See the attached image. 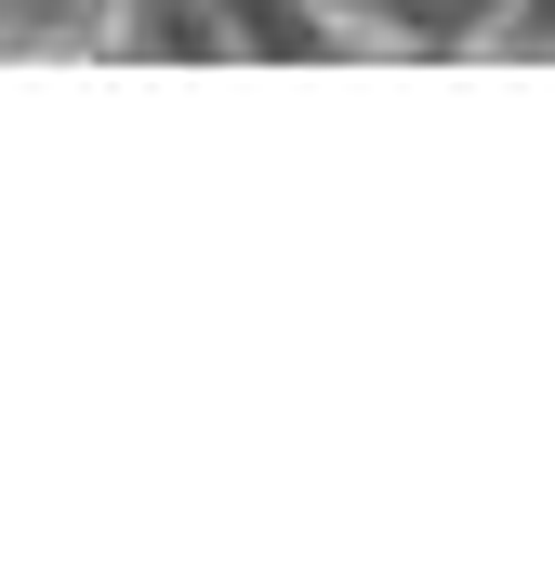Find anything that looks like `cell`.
I'll use <instances>...</instances> for the list:
<instances>
[{"mask_svg":"<svg viewBox=\"0 0 555 568\" xmlns=\"http://www.w3.org/2000/svg\"><path fill=\"white\" fill-rule=\"evenodd\" d=\"M107 53H120V67H239L225 0H120V13H107Z\"/></svg>","mask_w":555,"mask_h":568,"instance_id":"1","label":"cell"},{"mask_svg":"<svg viewBox=\"0 0 555 568\" xmlns=\"http://www.w3.org/2000/svg\"><path fill=\"white\" fill-rule=\"evenodd\" d=\"M225 40H239V67H331L357 27L331 0H225Z\"/></svg>","mask_w":555,"mask_h":568,"instance_id":"2","label":"cell"},{"mask_svg":"<svg viewBox=\"0 0 555 568\" xmlns=\"http://www.w3.org/2000/svg\"><path fill=\"white\" fill-rule=\"evenodd\" d=\"M503 13H516V0H384L371 40H397V53H436V67H450V53H490Z\"/></svg>","mask_w":555,"mask_h":568,"instance_id":"3","label":"cell"},{"mask_svg":"<svg viewBox=\"0 0 555 568\" xmlns=\"http://www.w3.org/2000/svg\"><path fill=\"white\" fill-rule=\"evenodd\" d=\"M120 0H0V53H107Z\"/></svg>","mask_w":555,"mask_h":568,"instance_id":"4","label":"cell"},{"mask_svg":"<svg viewBox=\"0 0 555 568\" xmlns=\"http://www.w3.org/2000/svg\"><path fill=\"white\" fill-rule=\"evenodd\" d=\"M503 40H516V53H555V0H516V13H503Z\"/></svg>","mask_w":555,"mask_h":568,"instance_id":"5","label":"cell"}]
</instances>
